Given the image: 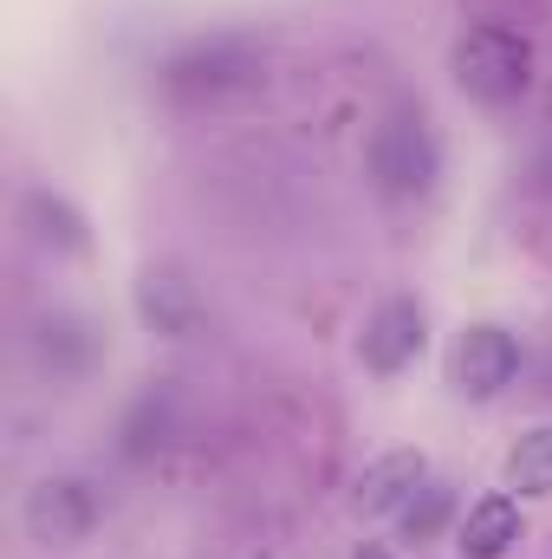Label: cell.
Listing matches in <instances>:
<instances>
[{
    "mask_svg": "<svg viewBox=\"0 0 552 559\" xmlns=\"http://www.w3.org/2000/svg\"><path fill=\"white\" fill-rule=\"evenodd\" d=\"M455 85L481 105H514L533 85V39L520 26H468L455 39Z\"/></svg>",
    "mask_w": 552,
    "mask_h": 559,
    "instance_id": "obj_1",
    "label": "cell"
},
{
    "mask_svg": "<svg viewBox=\"0 0 552 559\" xmlns=\"http://www.w3.org/2000/svg\"><path fill=\"white\" fill-rule=\"evenodd\" d=\"M435 169H442V156H435V138H429L422 111H391L371 131V176H377V189L391 202L429 195L435 189Z\"/></svg>",
    "mask_w": 552,
    "mask_h": 559,
    "instance_id": "obj_2",
    "label": "cell"
},
{
    "mask_svg": "<svg viewBox=\"0 0 552 559\" xmlns=\"http://www.w3.org/2000/svg\"><path fill=\"white\" fill-rule=\"evenodd\" d=\"M92 527H98V495H92V481H79V475H46V481L26 495V534H33L39 547H79Z\"/></svg>",
    "mask_w": 552,
    "mask_h": 559,
    "instance_id": "obj_3",
    "label": "cell"
},
{
    "mask_svg": "<svg viewBox=\"0 0 552 559\" xmlns=\"http://www.w3.org/2000/svg\"><path fill=\"white\" fill-rule=\"evenodd\" d=\"M448 371H455V391H461V397H501V391L520 378V345H514V332H501V325H468V332L455 338Z\"/></svg>",
    "mask_w": 552,
    "mask_h": 559,
    "instance_id": "obj_4",
    "label": "cell"
},
{
    "mask_svg": "<svg viewBox=\"0 0 552 559\" xmlns=\"http://www.w3.org/2000/svg\"><path fill=\"white\" fill-rule=\"evenodd\" d=\"M422 338H429V325H422V306H416V299H384V306L364 319L358 358H364L371 371L397 378L404 365H416V358H422Z\"/></svg>",
    "mask_w": 552,
    "mask_h": 559,
    "instance_id": "obj_5",
    "label": "cell"
},
{
    "mask_svg": "<svg viewBox=\"0 0 552 559\" xmlns=\"http://www.w3.org/2000/svg\"><path fill=\"white\" fill-rule=\"evenodd\" d=\"M422 481H429V468H422V455H416V449L377 455V462L358 475V508H364V514H404Z\"/></svg>",
    "mask_w": 552,
    "mask_h": 559,
    "instance_id": "obj_6",
    "label": "cell"
},
{
    "mask_svg": "<svg viewBox=\"0 0 552 559\" xmlns=\"http://www.w3.org/2000/svg\"><path fill=\"white\" fill-rule=\"evenodd\" d=\"M514 540H520V508H514L507 495L475 501V508L461 514V527H455V547L468 559H501Z\"/></svg>",
    "mask_w": 552,
    "mask_h": 559,
    "instance_id": "obj_7",
    "label": "cell"
},
{
    "mask_svg": "<svg viewBox=\"0 0 552 559\" xmlns=\"http://www.w3.org/2000/svg\"><path fill=\"white\" fill-rule=\"evenodd\" d=\"M507 488L520 495H552V429H533L507 455Z\"/></svg>",
    "mask_w": 552,
    "mask_h": 559,
    "instance_id": "obj_8",
    "label": "cell"
},
{
    "mask_svg": "<svg viewBox=\"0 0 552 559\" xmlns=\"http://www.w3.org/2000/svg\"><path fill=\"white\" fill-rule=\"evenodd\" d=\"M143 312H149L169 338H182V325H189V299L176 293V280H169V274H149V280H143Z\"/></svg>",
    "mask_w": 552,
    "mask_h": 559,
    "instance_id": "obj_9",
    "label": "cell"
},
{
    "mask_svg": "<svg viewBox=\"0 0 552 559\" xmlns=\"http://www.w3.org/2000/svg\"><path fill=\"white\" fill-rule=\"evenodd\" d=\"M397 521H404V534H410V540H429V534H435V527L448 521V488H435V481H422V488L410 495V508H404Z\"/></svg>",
    "mask_w": 552,
    "mask_h": 559,
    "instance_id": "obj_10",
    "label": "cell"
},
{
    "mask_svg": "<svg viewBox=\"0 0 552 559\" xmlns=\"http://www.w3.org/2000/svg\"><path fill=\"white\" fill-rule=\"evenodd\" d=\"M351 559H391V554L384 547H364V554H351Z\"/></svg>",
    "mask_w": 552,
    "mask_h": 559,
    "instance_id": "obj_11",
    "label": "cell"
}]
</instances>
